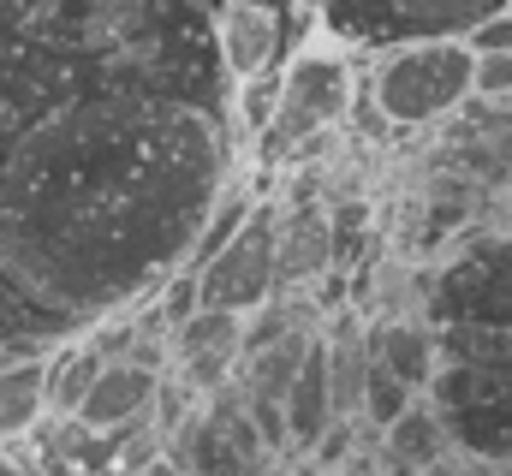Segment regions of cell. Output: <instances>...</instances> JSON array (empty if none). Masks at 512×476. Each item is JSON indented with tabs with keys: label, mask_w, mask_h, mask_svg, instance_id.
I'll list each match as a JSON object with an SVG mask.
<instances>
[{
	"label": "cell",
	"mask_w": 512,
	"mask_h": 476,
	"mask_svg": "<svg viewBox=\"0 0 512 476\" xmlns=\"http://www.w3.org/2000/svg\"><path fill=\"white\" fill-rule=\"evenodd\" d=\"M102 346L90 340V334H78V340H66V346H54L48 352V417L54 423H66L78 405H84V393H90V381L102 375Z\"/></svg>",
	"instance_id": "obj_18"
},
{
	"label": "cell",
	"mask_w": 512,
	"mask_h": 476,
	"mask_svg": "<svg viewBox=\"0 0 512 476\" xmlns=\"http://www.w3.org/2000/svg\"><path fill=\"white\" fill-rule=\"evenodd\" d=\"M423 476H501L495 465H477V459H465V453H453L447 465H435V471H423Z\"/></svg>",
	"instance_id": "obj_22"
},
{
	"label": "cell",
	"mask_w": 512,
	"mask_h": 476,
	"mask_svg": "<svg viewBox=\"0 0 512 476\" xmlns=\"http://www.w3.org/2000/svg\"><path fill=\"white\" fill-rule=\"evenodd\" d=\"M66 102H78L72 84H60V78H48V72L18 66V60L0 54V161H6V149H12L36 119L54 114V108H66ZM48 346H54V334H48L30 310H18V304L0 292V363L36 357V352H48Z\"/></svg>",
	"instance_id": "obj_8"
},
{
	"label": "cell",
	"mask_w": 512,
	"mask_h": 476,
	"mask_svg": "<svg viewBox=\"0 0 512 476\" xmlns=\"http://www.w3.org/2000/svg\"><path fill=\"white\" fill-rule=\"evenodd\" d=\"M126 476H185V471H179V465L161 453V459H149V465H137V471H126Z\"/></svg>",
	"instance_id": "obj_23"
},
{
	"label": "cell",
	"mask_w": 512,
	"mask_h": 476,
	"mask_svg": "<svg viewBox=\"0 0 512 476\" xmlns=\"http://www.w3.org/2000/svg\"><path fill=\"white\" fill-rule=\"evenodd\" d=\"M453 453L477 465H512V334L507 328H441V375L429 387Z\"/></svg>",
	"instance_id": "obj_3"
},
{
	"label": "cell",
	"mask_w": 512,
	"mask_h": 476,
	"mask_svg": "<svg viewBox=\"0 0 512 476\" xmlns=\"http://www.w3.org/2000/svg\"><path fill=\"white\" fill-rule=\"evenodd\" d=\"M0 476H36V471H30V465H24V459H12V453H6V447H0Z\"/></svg>",
	"instance_id": "obj_24"
},
{
	"label": "cell",
	"mask_w": 512,
	"mask_h": 476,
	"mask_svg": "<svg viewBox=\"0 0 512 476\" xmlns=\"http://www.w3.org/2000/svg\"><path fill=\"white\" fill-rule=\"evenodd\" d=\"M239 363H245V316L191 310L179 328H167V375H179L197 399L227 387Z\"/></svg>",
	"instance_id": "obj_11"
},
{
	"label": "cell",
	"mask_w": 512,
	"mask_h": 476,
	"mask_svg": "<svg viewBox=\"0 0 512 476\" xmlns=\"http://www.w3.org/2000/svg\"><path fill=\"white\" fill-rule=\"evenodd\" d=\"M0 54L84 96L143 90L221 108L215 18L191 0H0Z\"/></svg>",
	"instance_id": "obj_2"
},
{
	"label": "cell",
	"mask_w": 512,
	"mask_h": 476,
	"mask_svg": "<svg viewBox=\"0 0 512 476\" xmlns=\"http://www.w3.org/2000/svg\"><path fill=\"white\" fill-rule=\"evenodd\" d=\"M233 185L221 108L96 90L42 114L0 161V292L54 346L155 304Z\"/></svg>",
	"instance_id": "obj_1"
},
{
	"label": "cell",
	"mask_w": 512,
	"mask_h": 476,
	"mask_svg": "<svg viewBox=\"0 0 512 476\" xmlns=\"http://www.w3.org/2000/svg\"><path fill=\"white\" fill-rule=\"evenodd\" d=\"M465 42H471V54H512V12L489 18V24H483V30H471Z\"/></svg>",
	"instance_id": "obj_21"
},
{
	"label": "cell",
	"mask_w": 512,
	"mask_h": 476,
	"mask_svg": "<svg viewBox=\"0 0 512 476\" xmlns=\"http://www.w3.org/2000/svg\"><path fill=\"white\" fill-rule=\"evenodd\" d=\"M274 227H280V209H274V197H262L245 215V227L191 274L203 310L251 316V310H262L274 298Z\"/></svg>",
	"instance_id": "obj_10"
},
{
	"label": "cell",
	"mask_w": 512,
	"mask_h": 476,
	"mask_svg": "<svg viewBox=\"0 0 512 476\" xmlns=\"http://www.w3.org/2000/svg\"><path fill=\"white\" fill-rule=\"evenodd\" d=\"M447 459H453V441H447V423L435 417L429 399H417L399 423L382 429V465L393 476H423L435 465H447Z\"/></svg>",
	"instance_id": "obj_16"
},
{
	"label": "cell",
	"mask_w": 512,
	"mask_h": 476,
	"mask_svg": "<svg viewBox=\"0 0 512 476\" xmlns=\"http://www.w3.org/2000/svg\"><path fill=\"white\" fill-rule=\"evenodd\" d=\"M334 42L346 48H411V42H465L512 0H310Z\"/></svg>",
	"instance_id": "obj_4"
},
{
	"label": "cell",
	"mask_w": 512,
	"mask_h": 476,
	"mask_svg": "<svg viewBox=\"0 0 512 476\" xmlns=\"http://www.w3.org/2000/svg\"><path fill=\"white\" fill-rule=\"evenodd\" d=\"M370 357L382 363L405 393L429 399V387H435V375H441V328H435L429 316H387V322H370Z\"/></svg>",
	"instance_id": "obj_14"
},
{
	"label": "cell",
	"mask_w": 512,
	"mask_h": 476,
	"mask_svg": "<svg viewBox=\"0 0 512 476\" xmlns=\"http://www.w3.org/2000/svg\"><path fill=\"white\" fill-rule=\"evenodd\" d=\"M161 375L167 369H149V363H131V357H114L102 363V375L90 381L84 405L66 417L90 435H120V429H137L155 417V399H161Z\"/></svg>",
	"instance_id": "obj_13"
},
{
	"label": "cell",
	"mask_w": 512,
	"mask_h": 476,
	"mask_svg": "<svg viewBox=\"0 0 512 476\" xmlns=\"http://www.w3.org/2000/svg\"><path fill=\"white\" fill-rule=\"evenodd\" d=\"M334 423L340 417H334V393H328V357H322V334H316V346L304 352L292 387H286V453H298V459L316 453Z\"/></svg>",
	"instance_id": "obj_15"
},
{
	"label": "cell",
	"mask_w": 512,
	"mask_h": 476,
	"mask_svg": "<svg viewBox=\"0 0 512 476\" xmlns=\"http://www.w3.org/2000/svg\"><path fill=\"white\" fill-rule=\"evenodd\" d=\"M42 417H48V357L0 363V441L36 435Z\"/></svg>",
	"instance_id": "obj_17"
},
{
	"label": "cell",
	"mask_w": 512,
	"mask_h": 476,
	"mask_svg": "<svg viewBox=\"0 0 512 476\" xmlns=\"http://www.w3.org/2000/svg\"><path fill=\"white\" fill-rule=\"evenodd\" d=\"M471 96L507 102V96H512V54H477V78H471Z\"/></svg>",
	"instance_id": "obj_20"
},
{
	"label": "cell",
	"mask_w": 512,
	"mask_h": 476,
	"mask_svg": "<svg viewBox=\"0 0 512 476\" xmlns=\"http://www.w3.org/2000/svg\"><path fill=\"white\" fill-rule=\"evenodd\" d=\"M167 459L185 476H262L274 465L268 441L256 435L251 411L239 399V381L203 393L173 429H167Z\"/></svg>",
	"instance_id": "obj_7"
},
{
	"label": "cell",
	"mask_w": 512,
	"mask_h": 476,
	"mask_svg": "<svg viewBox=\"0 0 512 476\" xmlns=\"http://www.w3.org/2000/svg\"><path fill=\"white\" fill-rule=\"evenodd\" d=\"M304 36V0H227L215 12V60L227 84L280 78Z\"/></svg>",
	"instance_id": "obj_9"
},
{
	"label": "cell",
	"mask_w": 512,
	"mask_h": 476,
	"mask_svg": "<svg viewBox=\"0 0 512 476\" xmlns=\"http://www.w3.org/2000/svg\"><path fill=\"white\" fill-rule=\"evenodd\" d=\"M352 96H358V84H352L346 48H328V42L298 48L286 60V72H280V84H274V114H268L262 137H256L262 143V161L280 167L298 143L334 137L346 125V114H352Z\"/></svg>",
	"instance_id": "obj_5"
},
{
	"label": "cell",
	"mask_w": 512,
	"mask_h": 476,
	"mask_svg": "<svg viewBox=\"0 0 512 476\" xmlns=\"http://www.w3.org/2000/svg\"><path fill=\"white\" fill-rule=\"evenodd\" d=\"M507 12H512V6H507Z\"/></svg>",
	"instance_id": "obj_25"
},
{
	"label": "cell",
	"mask_w": 512,
	"mask_h": 476,
	"mask_svg": "<svg viewBox=\"0 0 512 476\" xmlns=\"http://www.w3.org/2000/svg\"><path fill=\"white\" fill-rule=\"evenodd\" d=\"M328 274H334L328 203H316L310 191H298L280 209V227H274V298H310V286L328 280Z\"/></svg>",
	"instance_id": "obj_12"
},
{
	"label": "cell",
	"mask_w": 512,
	"mask_h": 476,
	"mask_svg": "<svg viewBox=\"0 0 512 476\" xmlns=\"http://www.w3.org/2000/svg\"><path fill=\"white\" fill-rule=\"evenodd\" d=\"M411 405H417V393H405V387L387 375L382 363L370 357V381H364V411H358V423H376V429H387V423H399Z\"/></svg>",
	"instance_id": "obj_19"
},
{
	"label": "cell",
	"mask_w": 512,
	"mask_h": 476,
	"mask_svg": "<svg viewBox=\"0 0 512 476\" xmlns=\"http://www.w3.org/2000/svg\"><path fill=\"white\" fill-rule=\"evenodd\" d=\"M471 78H477L471 42H411V48L382 54L370 96H376V114L387 125L423 131V125L459 114L471 102Z\"/></svg>",
	"instance_id": "obj_6"
}]
</instances>
